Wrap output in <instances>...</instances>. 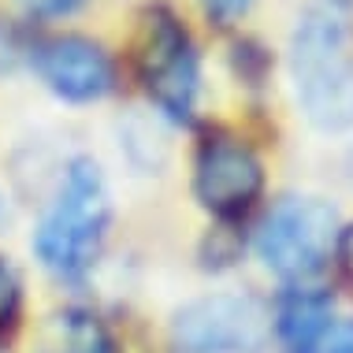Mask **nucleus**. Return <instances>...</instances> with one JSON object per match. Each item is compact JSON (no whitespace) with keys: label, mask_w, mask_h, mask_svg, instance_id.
I'll use <instances>...</instances> for the list:
<instances>
[{"label":"nucleus","mask_w":353,"mask_h":353,"mask_svg":"<svg viewBox=\"0 0 353 353\" xmlns=\"http://www.w3.org/2000/svg\"><path fill=\"white\" fill-rule=\"evenodd\" d=\"M346 4H353V0H331L327 8H335V12H339V8H346Z\"/></svg>","instance_id":"15"},{"label":"nucleus","mask_w":353,"mask_h":353,"mask_svg":"<svg viewBox=\"0 0 353 353\" xmlns=\"http://www.w3.org/2000/svg\"><path fill=\"white\" fill-rule=\"evenodd\" d=\"M261 157L238 138L212 134L201 141L194 160V194L212 216L234 219L261 197Z\"/></svg>","instance_id":"6"},{"label":"nucleus","mask_w":353,"mask_h":353,"mask_svg":"<svg viewBox=\"0 0 353 353\" xmlns=\"http://www.w3.org/2000/svg\"><path fill=\"white\" fill-rule=\"evenodd\" d=\"M342 219L320 197H283L256 227V253L286 283H305L339 253Z\"/></svg>","instance_id":"3"},{"label":"nucleus","mask_w":353,"mask_h":353,"mask_svg":"<svg viewBox=\"0 0 353 353\" xmlns=\"http://www.w3.org/2000/svg\"><path fill=\"white\" fill-rule=\"evenodd\" d=\"M49 350L56 353H112V339L93 312L68 309L49 323Z\"/></svg>","instance_id":"9"},{"label":"nucleus","mask_w":353,"mask_h":353,"mask_svg":"<svg viewBox=\"0 0 353 353\" xmlns=\"http://www.w3.org/2000/svg\"><path fill=\"white\" fill-rule=\"evenodd\" d=\"M138 74L152 104L171 123H194L197 108V52L186 26L168 8H149L138 34Z\"/></svg>","instance_id":"5"},{"label":"nucleus","mask_w":353,"mask_h":353,"mask_svg":"<svg viewBox=\"0 0 353 353\" xmlns=\"http://www.w3.org/2000/svg\"><path fill=\"white\" fill-rule=\"evenodd\" d=\"M339 256H342V264H346V272L353 275V223L342 231V238H339Z\"/></svg>","instance_id":"14"},{"label":"nucleus","mask_w":353,"mask_h":353,"mask_svg":"<svg viewBox=\"0 0 353 353\" xmlns=\"http://www.w3.org/2000/svg\"><path fill=\"white\" fill-rule=\"evenodd\" d=\"M19 4H23L30 15L52 19V15H68V12H74V8L82 4V0H19Z\"/></svg>","instance_id":"13"},{"label":"nucleus","mask_w":353,"mask_h":353,"mask_svg":"<svg viewBox=\"0 0 353 353\" xmlns=\"http://www.w3.org/2000/svg\"><path fill=\"white\" fill-rule=\"evenodd\" d=\"M253 0H205V12L216 19V23H234V19H242L245 12H250Z\"/></svg>","instance_id":"12"},{"label":"nucleus","mask_w":353,"mask_h":353,"mask_svg":"<svg viewBox=\"0 0 353 353\" xmlns=\"http://www.w3.org/2000/svg\"><path fill=\"white\" fill-rule=\"evenodd\" d=\"M37 74L45 79V85L56 97L71 101V104H85V101H101L104 93L116 82L108 52L97 41L79 34H63V37H49L37 45L34 52Z\"/></svg>","instance_id":"7"},{"label":"nucleus","mask_w":353,"mask_h":353,"mask_svg":"<svg viewBox=\"0 0 353 353\" xmlns=\"http://www.w3.org/2000/svg\"><path fill=\"white\" fill-rule=\"evenodd\" d=\"M108 223H112V201L97 160L90 157L71 160L52 208L41 216V223L34 231L37 261L60 279H82L101 256Z\"/></svg>","instance_id":"2"},{"label":"nucleus","mask_w":353,"mask_h":353,"mask_svg":"<svg viewBox=\"0 0 353 353\" xmlns=\"http://www.w3.org/2000/svg\"><path fill=\"white\" fill-rule=\"evenodd\" d=\"M331 320V298L327 294H316V290H290L283 294L279 305L272 312V331L279 335V342H286V350H298L305 346L323 323Z\"/></svg>","instance_id":"8"},{"label":"nucleus","mask_w":353,"mask_h":353,"mask_svg":"<svg viewBox=\"0 0 353 353\" xmlns=\"http://www.w3.org/2000/svg\"><path fill=\"white\" fill-rule=\"evenodd\" d=\"M19 305H23V286H19L15 268L0 256V331H8L19 320Z\"/></svg>","instance_id":"11"},{"label":"nucleus","mask_w":353,"mask_h":353,"mask_svg":"<svg viewBox=\"0 0 353 353\" xmlns=\"http://www.w3.org/2000/svg\"><path fill=\"white\" fill-rule=\"evenodd\" d=\"M350 171H353V152H350Z\"/></svg>","instance_id":"16"},{"label":"nucleus","mask_w":353,"mask_h":353,"mask_svg":"<svg viewBox=\"0 0 353 353\" xmlns=\"http://www.w3.org/2000/svg\"><path fill=\"white\" fill-rule=\"evenodd\" d=\"M272 312L253 294H205L171 316L175 353H264Z\"/></svg>","instance_id":"4"},{"label":"nucleus","mask_w":353,"mask_h":353,"mask_svg":"<svg viewBox=\"0 0 353 353\" xmlns=\"http://www.w3.org/2000/svg\"><path fill=\"white\" fill-rule=\"evenodd\" d=\"M294 97L320 130L353 127V56L350 26L335 8H309L290 37Z\"/></svg>","instance_id":"1"},{"label":"nucleus","mask_w":353,"mask_h":353,"mask_svg":"<svg viewBox=\"0 0 353 353\" xmlns=\"http://www.w3.org/2000/svg\"><path fill=\"white\" fill-rule=\"evenodd\" d=\"M294 353H353V316L327 320L316 335Z\"/></svg>","instance_id":"10"}]
</instances>
